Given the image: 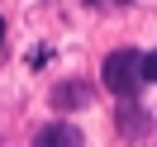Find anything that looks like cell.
<instances>
[{"label": "cell", "mask_w": 157, "mask_h": 147, "mask_svg": "<svg viewBox=\"0 0 157 147\" xmlns=\"http://www.w3.org/2000/svg\"><path fill=\"white\" fill-rule=\"evenodd\" d=\"M143 81H152V86H157V48L143 57Z\"/></svg>", "instance_id": "5b68a950"}, {"label": "cell", "mask_w": 157, "mask_h": 147, "mask_svg": "<svg viewBox=\"0 0 157 147\" xmlns=\"http://www.w3.org/2000/svg\"><path fill=\"white\" fill-rule=\"evenodd\" d=\"M86 105H90V86L81 81H62L52 90V109H86Z\"/></svg>", "instance_id": "3957f363"}, {"label": "cell", "mask_w": 157, "mask_h": 147, "mask_svg": "<svg viewBox=\"0 0 157 147\" xmlns=\"http://www.w3.org/2000/svg\"><path fill=\"white\" fill-rule=\"evenodd\" d=\"M33 147H86V138L76 123H48V128H38Z\"/></svg>", "instance_id": "7a4b0ae2"}, {"label": "cell", "mask_w": 157, "mask_h": 147, "mask_svg": "<svg viewBox=\"0 0 157 147\" xmlns=\"http://www.w3.org/2000/svg\"><path fill=\"white\" fill-rule=\"evenodd\" d=\"M100 76H105V90L114 100H133L143 90V52H133V48L109 52L105 67H100Z\"/></svg>", "instance_id": "6da1fadb"}, {"label": "cell", "mask_w": 157, "mask_h": 147, "mask_svg": "<svg viewBox=\"0 0 157 147\" xmlns=\"http://www.w3.org/2000/svg\"><path fill=\"white\" fill-rule=\"evenodd\" d=\"M0 48H5V19H0Z\"/></svg>", "instance_id": "8992f818"}, {"label": "cell", "mask_w": 157, "mask_h": 147, "mask_svg": "<svg viewBox=\"0 0 157 147\" xmlns=\"http://www.w3.org/2000/svg\"><path fill=\"white\" fill-rule=\"evenodd\" d=\"M119 128H124V133H143V128H147V114H138L133 105L119 109Z\"/></svg>", "instance_id": "277c9868"}]
</instances>
